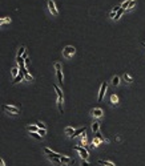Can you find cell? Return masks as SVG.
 Masks as SVG:
<instances>
[{
  "mask_svg": "<svg viewBox=\"0 0 145 166\" xmlns=\"http://www.w3.org/2000/svg\"><path fill=\"white\" fill-rule=\"evenodd\" d=\"M124 12H125V9H122V8H120L119 11L116 12V15H114V17H113V19H114V20H119L120 17L122 16V13H124Z\"/></svg>",
  "mask_w": 145,
  "mask_h": 166,
  "instance_id": "obj_14",
  "label": "cell"
},
{
  "mask_svg": "<svg viewBox=\"0 0 145 166\" xmlns=\"http://www.w3.org/2000/svg\"><path fill=\"white\" fill-rule=\"evenodd\" d=\"M23 78H24L23 72H21V71H19V75H17L16 77L13 78V81H12V83H13V84H16V83H19V81H21V80H23Z\"/></svg>",
  "mask_w": 145,
  "mask_h": 166,
  "instance_id": "obj_12",
  "label": "cell"
},
{
  "mask_svg": "<svg viewBox=\"0 0 145 166\" xmlns=\"http://www.w3.org/2000/svg\"><path fill=\"white\" fill-rule=\"evenodd\" d=\"M4 23H11V17H6V19H3Z\"/></svg>",
  "mask_w": 145,
  "mask_h": 166,
  "instance_id": "obj_35",
  "label": "cell"
},
{
  "mask_svg": "<svg viewBox=\"0 0 145 166\" xmlns=\"http://www.w3.org/2000/svg\"><path fill=\"white\" fill-rule=\"evenodd\" d=\"M16 61H17V64H19V65H20V68H24V66H25V61H24V59H23V57H20V56H17Z\"/></svg>",
  "mask_w": 145,
  "mask_h": 166,
  "instance_id": "obj_15",
  "label": "cell"
},
{
  "mask_svg": "<svg viewBox=\"0 0 145 166\" xmlns=\"http://www.w3.org/2000/svg\"><path fill=\"white\" fill-rule=\"evenodd\" d=\"M111 104H112V105H117V104H119V97H117L116 95H112L111 96Z\"/></svg>",
  "mask_w": 145,
  "mask_h": 166,
  "instance_id": "obj_17",
  "label": "cell"
},
{
  "mask_svg": "<svg viewBox=\"0 0 145 166\" xmlns=\"http://www.w3.org/2000/svg\"><path fill=\"white\" fill-rule=\"evenodd\" d=\"M1 108H3L4 112L9 113V114H20V109L13 105H3Z\"/></svg>",
  "mask_w": 145,
  "mask_h": 166,
  "instance_id": "obj_2",
  "label": "cell"
},
{
  "mask_svg": "<svg viewBox=\"0 0 145 166\" xmlns=\"http://www.w3.org/2000/svg\"><path fill=\"white\" fill-rule=\"evenodd\" d=\"M73 149L76 150L77 153H79V155L82 158V160H85V161H87V158L89 157V152L85 149V148H82V146H75Z\"/></svg>",
  "mask_w": 145,
  "mask_h": 166,
  "instance_id": "obj_1",
  "label": "cell"
},
{
  "mask_svg": "<svg viewBox=\"0 0 145 166\" xmlns=\"http://www.w3.org/2000/svg\"><path fill=\"white\" fill-rule=\"evenodd\" d=\"M27 129H28V132H35V133H37V130H39V128L36 125H29L27 126Z\"/></svg>",
  "mask_w": 145,
  "mask_h": 166,
  "instance_id": "obj_20",
  "label": "cell"
},
{
  "mask_svg": "<svg viewBox=\"0 0 145 166\" xmlns=\"http://www.w3.org/2000/svg\"><path fill=\"white\" fill-rule=\"evenodd\" d=\"M44 153H45L47 155H48V158H60V154H57V153H55V152H52L49 148H44Z\"/></svg>",
  "mask_w": 145,
  "mask_h": 166,
  "instance_id": "obj_6",
  "label": "cell"
},
{
  "mask_svg": "<svg viewBox=\"0 0 145 166\" xmlns=\"http://www.w3.org/2000/svg\"><path fill=\"white\" fill-rule=\"evenodd\" d=\"M75 52H76V49L73 48V47H71V45H68V47H65V48H64V51H63V54L64 56H65V57H72V56H73L75 54Z\"/></svg>",
  "mask_w": 145,
  "mask_h": 166,
  "instance_id": "obj_3",
  "label": "cell"
},
{
  "mask_svg": "<svg viewBox=\"0 0 145 166\" xmlns=\"http://www.w3.org/2000/svg\"><path fill=\"white\" fill-rule=\"evenodd\" d=\"M3 23H4V21H3V19H0V25H1Z\"/></svg>",
  "mask_w": 145,
  "mask_h": 166,
  "instance_id": "obj_37",
  "label": "cell"
},
{
  "mask_svg": "<svg viewBox=\"0 0 145 166\" xmlns=\"http://www.w3.org/2000/svg\"><path fill=\"white\" fill-rule=\"evenodd\" d=\"M129 3H131V0H125V1H124V3H122L120 7H121L122 9H128V7H129Z\"/></svg>",
  "mask_w": 145,
  "mask_h": 166,
  "instance_id": "obj_26",
  "label": "cell"
},
{
  "mask_svg": "<svg viewBox=\"0 0 145 166\" xmlns=\"http://www.w3.org/2000/svg\"><path fill=\"white\" fill-rule=\"evenodd\" d=\"M107 88H108V84L102 83L101 84V88H100V90H99V97H97L99 102H100V101H102V98H104V95H105V92H107Z\"/></svg>",
  "mask_w": 145,
  "mask_h": 166,
  "instance_id": "obj_4",
  "label": "cell"
},
{
  "mask_svg": "<svg viewBox=\"0 0 145 166\" xmlns=\"http://www.w3.org/2000/svg\"><path fill=\"white\" fill-rule=\"evenodd\" d=\"M37 134H40L41 137H43V136H45L47 134V129H39V130H37Z\"/></svg>",
  "mask_w": 145,
  "mask_h": 166,
  "instance_id": "obj_30",
  "label": "cell"
},
{
  "mask_svg": "<svg viewBox=\"0 0 145 166\" xmlns=\"http://www.w3.org/2000/svg\"><path fill=\"white\" fill-rule=\"evenodd\" d=\"M48 9H49V12H51L53 16H57V15H59V11H57L56 4H55L53 0H49V1H48Z\"/></svg>",
  "mask_w": 145,
  "mask_h": 166,
  "instance_id": "obj_5",
  "label": "cell"
},
{
  "mask_svg": "<svg viewBox=\"0 0 145 166\" xmlns=\"http://www.w3.org/2000/svg\"><path fill=\"white\" fill-rule=\"evenodd\" d=\"M85 132V128H79V129H76L73 132V134L71 136V138H75V137H77V136H80V134H82V133Z\"/></svg>",
  "mask_w": 145,
  "mask_h": 166,
  "instance_id": "obj_10",
  "label": "cell"
},
{
  "mask_svg": "<svg viewBox=\"0 0 145 166\" xmlns=\"http://www.w3.org/2000/svg\"><path fill=\"white\" fill-rule=\"evenodd\" d=\"M24 53H25V47L23 45V47H20V49L17 51V56H20V57H21Z\"/></svg>",
  "mask_w": 145,
  "mask_h": 166,
  "instance_id": "obj_25",
  "label": "cell"
},
{
  "mask_svg": "<svg viewBox=\"0 0 145 166\" xmlns=\"http://www.w3.org/2000/svg\"><path fill=\"white\" fill-rule=\"evenodd\" d=\"M29 133H31V137L36 138V140H41V136L40 134H37V133H35V132H29Z\"/></svg>",
  "mask_w": 145,
  "mask_h": 166,
  "instance_id": "obj_29",
  "label": "cell"
},
{
  "mask_svg": "<svg viewBox=\"0 0 145 166\" xmlns=\"http://www.w3.org/2000/svg\"><path fill=\"white\" fill-rule=\"evenodd\" d=\"M102 141H104V140H101V138H97V137H95V138H93V142H92V143H93V146H99L100 143L102 142Z\"/></svg>",
  "mask_w": 145,
  "mask_h": 166,
  "instance_id": "obj_23",
  "label": "cell"
},
{
  "mask_svg": "<svg viewBox=\"0 0 145 166\" xmlns=\"http://www.w3.org/2000/svg\"><path fill=\"white\" fill-rule=\"evenodd\" d=\"M37 128H39V129H47V125H45V124H43V122H37Z\"/></svg>",
  "mask_w": 145,
  "mask_h": 166,
  "instance_id": "obj_32",
  "label": "cell"
},
{
  "mask_svg": "<svg viewBox=\"0 0 145 166\" xmlns=\"http://www.w3.org/2000/svg\"><path fill=\"white\" fill-rule=\"evenodd\" d=\"M136 4H137V1H136V0H131V3H129V7H128V9H132L134 6H136Z\"/></svg>",
  "mask_w": 145,
  "mask_h": 166,
  "instance_id": "obj_31",
  "label": "cell"
},
{
  "mask_svg": "<svg viewBox=\"0 0 145 166\" xmlns=\"http://www.w3.org/2000/svg\"><path fill=\"white\" fill-rule=\"evenodd\" d=\"M92 116H93L95 118H101L102 117V109L95 108L93 110H92Z\"/></svg>",
  "mask_w": 145,
  "mask_h": 166,
  "instance_id": "obj_9",
  "label": "cell"
},
{
  "mask_svg": "<svg viewBox=\"0 0 145 166\" xmlns=\"http://www.w3.org/2000/svg\"><path fill=\"white\" fill-rule=\"evenodd\" d=\"M11 75H12V77H16L17 75H19V68H12V71H11Z\"/></svg>",
  "mask_w": 145,
  "mask_h": 166,
  "instance_id": "obj_28",
  "label": "cell"
},
{
  "mask_svg": "<svg viewBox=\"0 0 145 166\" xmlns=\"http://www.w3.org/2000/svg\"><path fill=\"white\" fill-rule=\"evenodd\" d=\"M91 128H92V132H93V133L100 132V124L97 122V121H95V122L92 124V125H91Z\"/></svg>",
  "mask_w": 145,
  "mask_h": 166,
  "instance_id": "obj_11",
  "label": "cell"
},
{
  "mask_svg": "<svg viewBox=\"0 0 145 166\" xmlns=\"http://www.w3.org/2000/svg\"><path fill=\"white\" fill-rule=\"evenodd\" d=\"M124 80H125L128 84H132V83H133V78H132L131 76L128 75V73H125V75H124Z\"/></svg>",
  "mask_w": 145,
  "mask_h": 166,
  "instance_id": "obj_24",
  "label": "cell"
},
{
  "mask_svg": "<svg viewBox=\"0 0 145 166\" xmlns=\"http://www.w3.org/2000/svg\"><path fill=\"white\" fill-rule=\"evenodd\" d=\"M80 166H91V163H89L88 161L82 160V161H81V165H80Z\"/></svg>",
  "mask_w": 145,
  "mask_h": 166,
  "instance_id": "obj_33",
  "label": "cell"
},
{
  "mask_svg": "<svg viewBox=\"0 0 145 166\" xmlns=\"http://www.w3.org/2000/svg\"><path fill=\"white\" fill-rule=\"evenodd\" d=\"M0 166H6V163H4L3 158H0Z\"/></svg>",
  "mask_w": 145,
  "mask_h": 166,
  "instance_id": "obj_36",
  "label": "cell"
},
{
  "mask_svg": "<svg viewBox=\"0 0 145 166\" xmlns=\"http://www.w3.org/2000/svg\"><path fill=\"white\" fill-rule=\"evenodd\" d=\"M119 84H120V77H119V76H114V77L112 78V85H113V86H117Z\"/></svg>",
  "mask_w": 145,
  "mask_h": 166,
  "instance_id": "obj_19",
  "label": "cell"
},
{
  "mask_svg": "<svg viewBox=\"0 0 145 166\" xmlns=\"http://www.w3.org/2000/svg\"><path fill=\"white\" fill-rule=\"evenodd\" d=\"M60 161H61V166H67V165L73 162V161L69 157H67V155H60Z\"/></svg>",
  "mask_w": 145,
  "mask_h": 166,
  "instance_id": "obj_7",
  "label": "cell"
},
{
  "mask_svg": "<svg viewBox=\"0 0 145 166\" xmlns=\"http://www.w3.org/2000/svg\"><path fill=\"white\" fill-rule=\"evenodd\" d=\"M53 88L57 93V98H59V100H63V92H61V89H60L57 85H53Z\"/></svg>",
  "mask_w": 145,
  "mask_h": 166,
  "instance_id": "obj_13",
  "label": "cell"
},
{
  "mask_svg": "<svg viewBox=\"0 0 145 166\" xmlns=\"http://www.w3.org/2000/svg\"><path fill=\"white\" fill-rule=\"evenodd\" d=\"M121 8V7H119V6H116V7H113V9H112V12H114V13H116L117 11H119V9Z\"/></svg>",
  "mask_w": 145,
  "mask_h": 166,
  "instance_id": "obj_34",
  "label": "cell"
},
{
  "mask_svg": "<svg viewBox=\"0 0 145 166\" xmlns=\"http://www.w3.org/2000/svg\"><path fill=\"white\" fill-rule=\"evenodd\" d=\"M80 142H81L84 146L87 145V134H85V132H84V133L81 134V138H80Z\"/></svg>",
  "mask_w": 145,
  "mask_h": 166,
  "instance_id": "obj_22",
  "label": "cell"
},
{
  "mask_svg": "<svg viewBox=\"0 0 145 166\" xmlns=\"http://www.w3.org/2000/svg\"><path fill=\"white\" fill-rule=\"evenodd\" d=\"M141 45H142V47H145V43H141Z\"/></svg>",
  "mask_w": 145,
  "mask_h": 166,
  "instance_id": "obj_38",
  "label": "cell"
},
{
  "mask_svg": "<svg viewBox=\"0 0 145 166\" xmlns=\"http://www.w3.org/2000/svg\"><path fill=\"white\" fill-rule=\"evenodd\" d=\"M99 163H100V165H102V166H114L113 163L109 162V161H102V160H100Z\"/></svg>",
  "mask_w": 145,
  "mask_h": 166,
  "instance_id": "obj_21",
  "label": "cell"
},
{
  "mask_svg": "<svg viewBox=\"0 0 145 166\" xmlns=\"http://www.w3.org/2000/svg\"><path fill=\"white\" fill-rule=\"evenodd\" d=\"M20 71L23 72V75H24V78H25L27 81H33V77H32L31 75H29V72L27 71V68L24 66V68H20Z\"/></svg>",
  "mask_w": 145,
  "mask_h": 166,
  "instance_id": "obj_8",
  "label": "cell"
},
{
  "mask_svg": "<svg viewBox=\"0 0 145 166\" xmlns=\"http://www.w3.org/2000/svg\"><path fill=\"white\" fill-rule=\"evenodd\" d=\"M64 132H65V134H68L69 137H71V136L73 134L75 129H73V128H71V126H67V128H65V130H64Z\"/></svg>",
  "mask_w": 145,
  "mask_h": 166,
  "instance_id": "obj_18",
  "label": "cell"
},
{
  "mask_svg": "<svg viewBox=\"0 0 145 166\" xmlns=\"http://www.w3.org/2000/svg\"><path fill=\"white\" fill-rule=\"evenodd\" d=\"M56 76H57L59 84H63V73H61V69H60V71H56Z\"/></svg>",
  "mask_w": 145,
  "mask_h": 166,
  "instance_id": "obj_16",
  "label": "cell"
},
{
  "mask_svg": "<svg viewBox=\"0 0 145 166\" xmlns=\"http://www.w3.org/2000/svg\"><path fill=\"white\" fill-rule=\"evenodd\" d=\"M57 108H59L60 113H63V100H59V98H57Z\"/></svg>",
  "mask_w": 145,
  "mask_h": 166,
  "instance_id": "obj_27",
  "label": "cell"
}]
</instances>
